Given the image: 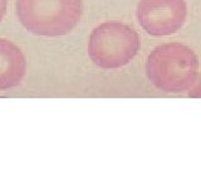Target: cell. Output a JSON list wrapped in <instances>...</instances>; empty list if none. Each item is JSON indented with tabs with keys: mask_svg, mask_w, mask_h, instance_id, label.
<instances>
[{
	"mask_svg": "<svg viewBox=\"0 0 201 170\" xmlns=\"http://www.w3.org/2000/svg\"><path fill=\"white\" fill-rule=\"evenodd\" d=\"M146 72L150 81L161 91L185 92L194 86L199 76V59L185 44H162L147 58Z\"/></svg>",
	"mask_w": 201,
	"mask_h": 170,
	"instance_id": "6da1fadb",
	"label": "cell"
},
{
	"mask_svg": "<svg viewBox=\"0 0 201 170\" xmlns=\"http://www.w3.org/2000/svg\"><path fill=\"white\" fill-rule=\"evenodd\" d=\"M137 18L142 29L155 37L176 33L187 18L185 0H140Z\"/></svg>",
	"mask_w": 201,
	"mask_h": 170,
	"instance_id": "277c9868",
	"label": "cell"
},
{
	"mask_svg": "<svg viewBox=\"0 0 201 170\" xmlns=\"http://www.w3.org/2000/svg\"><path fill=\"white\" fill-rule=\"evenodd\" d=\"M6 5H8V0H0V21L4 19L6 13Z\"/></svg>",
	"mask_w": 201,
	"mask_h": 170,
	"instance_id": "52a82bcc",
	"label": "cell"
},
{
	"mask_svg": "<svg viewBox=\"0 0 201 170\" xmlns=\"http://www.w3.org/2000/svg\"><path fill=\"white\" fill-rule=\"evenodd\" d=\"M194 84H195V87L192 88V91H191V96L201 97V77H200V79L196 78Z\"/></svg>",
	"mask_w": 201,
	"mask_h": 170,
	"instance_id": "8992f818",
	"label": "cell"
},
{
	"mask_svg": "<svg viewBox=\"0 0 201 170\" xmlns=\"http://www.w3.org/2000/svg\"><path fill=\"white\" fill-rule=\"evenodd\" d=\"M140 37L135 29L121 21H106L93 29L88 54L96 66L114 69L128 64L137 56Z\"/></svg>",
	"mask_w": 201,
	"mask_h": 170,
	"instance_id": "3957f363",
	"label": "cell"
},
{
	"mask_svg": "<svg viewBox=\"0 0 201 170\" xmlns=\"http://www.w3.org/2000/svg\"><path fill=\"white\" fill-rule=\"evenodd\" d=\"M26 72V59L19 47L0 38V91L18 86Z\"/></svg>",
	"mask_w": 201,
	"mask_h": 170,
	"instance_id": "5b68a950",
	"label": "cell"
},
{
	"mask_svg": "<svg viewBox=\"0 0 201 170\" xmlns=\"http://www.w3.org/2000/svg\"><path fill=\"white\" fill-rule=\"evenodd\" d=\"M16 14L30 33L43 37L65 35L83 14L82 0H16Z\"/></svg>",
	"mask_w": 201,
	"mask_h": 170,
	"instance_id": "7a4b0ae2",
	"label": "cell"
}]
</instances>
